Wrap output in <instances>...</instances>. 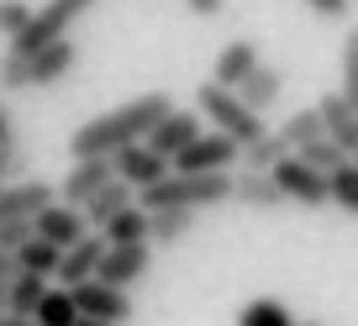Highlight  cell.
I'll list each match as a JSON object with an SVG mask.
<instances>
[{
	"label": "cell",
	"instance_id": "1",
	"mask_svg": "<svg viewBox=\"0 0 358 326\" xmlns=\"http://www.w3.org/2000/svg\"><path fill=\"white\" fill-rule=\"evenodd\" d=\"M169 105H174V101H169L164 90H148V95H137V101L116 105V111L95 116V121H85L74 137H69V158H111L116 147L143 142Z\"/></svg>",
	"mask_w": 358,
	"mask_h": 326
},
{
	"label": "cell",
	"instance_id": "2",
	"mask_svg": "<svg viewBox=\"0 0 358 326\" xmlns=\"http://www.w3.org/2000/svg\"><path fill=\"white\" fill-rule=\"evenodd\" d=\"M195 111H201V121H211L222 137H232L237 147L258 142V137L268 132V126H264V116H258V111H248V105L237 101V90H222V84H211V79H206L201 90H195Z\"/></svg>",
	"mask_w": 358,
	"mask_h": 326
},
{
	"label": "cell",
	"instance_id": "3",
	"mask_svg": "<svg viewBox=\"0 0 358 326\" xmlns=\"http://www.w3.org/2000/svg\"><path fill=\"white\" fill-rule=\"evenodd\" d=\"M95 0H48L43 11H32V22L22 27V32L11 37V47L6 53H37V47H48V43H58V37H69V27L79 22V16L90 11Z\"/></svg>",
	"mask_w": 358,
	"mask_h": 326
},
{
	"label": "cell",
	"instance_id": "4",
	"mask_svg": "<svg viewBox=\"0 0 358 326\" xmlns=\"http://www.w3.org/2000/svg\"><path fill=\"white\" fill-rule=\"evenodd\" d=\"M232 163H237V142L222 137V132H201L185 153L169 158V169H174V174H227Z\"/></svg>",
	"mask_w": 358,
	"mask_h": 326
},
{
	"label": "cell",
	"instance_id": "5",
	"mask_svg": "<svg viewBox=\"0 0 358 326\" xmlns=\"http://www.w3.org/2000/svg\"><path fill=\"white\" fill-rule=\"evenodd\" d=\"M69 295H74V305H79V316H95V321H116V326H127L132 321V295L127 290H116V284H106V279H85V284H69Z\"/></svg>",
	"mask_w": 358,
	"mask_h": 326
},
{
	"label": "cell",
	"instance_id": "6",
	"mask_svg": "<svg viewBox=\"0 0 358 326\" xmlns=\"http://www.w3.org/2000/svg\"><path fill=\"white\" fill-rule=\"evenodd\" d=\"M268 179L280 184V195L285 200H295V205H327V174H316L306 158H295V153H285L274 169H268Z\"/></svg>",
	"mask_w": 358,
	"mask_h": 326
},
{
	"label": "cell",
	"instance_id": "7",
	"mask_svg": "<svg viewBox=\"0 0 358 326\" xmlns=\"http://www.w3.org/2000/svg\"><path fill=\"white\" fill-rule=\"evenodd\" d=\"M206 132V121H201V111H179V105H169L164 116L153 121V132L143 137L148 147H153L158 158H174V153H185V147L195 142V137Z\"/></svg>",
	"mask_w": 358,
	"mask_h": 326
},
{
	"label": "cell",
	"instance_id": "8",
	"mask_svg": "<svg viewBox=\"0 0 358 326\" xmlns=\"http://www.w3.org/2000/svg\"><path fill=\"white\" fill-rule=\"evenodd\" d=\"M148 269H153V248H148V242H122V248H106V253H101L95 279L116 284V290H132Z\"/></svg>",
	"mask_w": 358,
	"mask_h": 326
},
{
	"label": "cell",
	"instance_id": "9",
	"mask_svg": "<svg viewBox=\"0 0 358 326\" xmlns=\"http://www.w3.org/2000/svg\"><path fill=\"white\" fill-rule=\"evenodd\" d=\"M74 64H79L74 37H58V43L27 53V90H48V84H58V79H69V74H74Z\"/></svg>",
	"mask_w": 358,
	"mask_h": 326
},
{
	"label": "cell",
	"instance_id": "10",
	"mask_svg": "<svg viewBox=\"0 0 358 326\" xmlns=\"http://www.w3.org/2000/svg\"><path fill=\"white\" fill-rule=\"evenodd\" d=\"M111 169L122 184H132V190H148V184H158L169 174V158H158L148 142H127L111 153Z\"/></svg>",
	"mask_w": 358,
	"mask_h": 326
},
{
	"label": "cell",
	"instance_id": "11",
	"mask_svg": "<svg viewBox=\"0 0 358 326\" xmlns=\"http://www.w3.org/2000/svg\"><path fill=\"white\" fill-rule=\"evenodd\" d=\"M58 200V184H48V179H6L0 184V221L6 216H16V221H32L43 205H53Z\"/></svg>",
	"mask_w": 358,
	"mask_h": 326
},
{
	"label": "cell",
	"instance_id": "12",
	"mask_svg": "<svg viewBox=\"0 0 358 326\" xmlns=\"http://www.w3.org/2000/svg\"><path fill=\"white\" fill-rule=\"evenodd\" d=\"M106 179H116L111 158H74L69 174H64V184H58V200H64V205H85Z\"/></svg>",
	"mask_w": 358,
	"mask_h": 326
},
{
	"label": "cell",
	"instance_id": "13",
	"mask_svg": "<svg viewBox=\"0 0 358 326\" xmlns=\"http://www.w3.org/2000/svg\"><path fill=\"white\" fill-rule=\"evenodd\" d=\"M101 253H106V237H101V232H85L79 242H69V248L58 253V274H53V279H58V284H85V279H95Z\"/></svg>",
	"mask_w": 358,
	"mask_h": 326
},
{
	"label": "cell",
	"instance_id": "14",
	"mask_svg": "<svg viewBox=\"0 0 358 326\" xmlns=\"http://www.w3.org/2000/svg\"><path fill=\"white\" fill-rule=\"evenodd\" d=\"M32 232H37V237H48L53 248H69V242H79L90 226H85V216H79V205L53 200V205H43V211L32 216Z\"/></svg>",
	"mask_w": 358,
	"mask_h": 326
},
{
	"label": "cell",
	"instance_id": "15",
	"mask_svg": "<svg viewBox=\"0 0 358 326\" xmlns=\"http://www.w3.org/2000/svg\"><path fill=\"white\" fill-rule=\"evenodd\" d=\"M316 116H322V132L332 137L343 153H358V105H348L343 95H322L316 101Z\"/></svg>",
	"mask_w": 358,
	"mask_h": 326
},
{
	"label": "cell",
	"instance_id": "16",
	"mask_svg": "<svg viewBox=\"0 0 358 326\" xmlns=\"http://www.w3.org/2000/svg\"><path fill=\"white\" fill-rule=\"evenodd\" d=\"M264 64L258 58V43H248V37H232V43L216 53V68H211V84H222V90H237L253 68Z\"/></svg>",
	"mask_w": 358,
	"mask_h": 326
},
{
	"label": "cell",
	"instance_id": "17",
	"mask_svg": "<svg viewBox=\"0 0 358 326\" xmlns=\"http://www.w3.org/2000/svg\"><path fill=\"white\" fill-rule=\"evenodd\" d=\"M132 200H137V190H132V184H122V179H106L101 190H95L85 205H79V216H85V226H90V232H101V226L111 221L116 211H127Z\"/></svg>",
	"mask_w": 358,
	"mask_h": 326
},
{
	"label": "cell",
	"instance_id": "18",
	"mask_svg": "<svg viewBox=\"0 0 358 326\" xmlns=\"http://www.w3.org/2000/svg\"><path fill=\"white\" fill-rule=\"evenodd\" d=\"M195 221H201V211H179V205L148 211V248H179L195 232Z\"/></svg>",
	"mask_w": 358,
	"mask_h": 326
},
{
	"label": "cell",
	"instance_id": "19",
	"mask_svg": "<svg viewBox=\"0 0 358 326\" xmlns=\"http://www.w3.org/2000/svg\"><path fill=\"white\" fill-rule=\"evenodd\" d=\"M232 200H237V205H248V211H280L285 195H280V184L268 179V174L237 169V174H232Z\"/></svg>",
	"mask_w": 358,
	"mask_h": 326
},
{
	"label": "cell",
	"instance_id": "20",
	"mask_svg": "<svg viewBox=\"0 0 358 326\" xmlns=\"http://www.w3.org/2000/svg\"><path fill=\"white\" fill-rule=\"evenodd\" d=\"M280 90H285V74H280L274 64H258L253 74H248L243 84H237V101H243L248 111H258V116H264L268 105L280 101Z\"/></svg>",
	"mask_w": 358,
	"mask_h": 326
},
{
	"label": "cell",
	"instance_id": "21",
	"mask_svg": "<svg viewBox=\"0 0 358 326\" xmlns=\"http://www.w3.org/2000/svg\"><path fill=\"white\" fill-rule=\"evenodd\" d=\"M58 253H64V248H53V242H48V237H27V242H22V248H16L11 253V258H16V269H22V274H37V279H53V274H58Z\"/></svg>",
	"mask_w": 358,
	"mask_h": 326
},
{
	"label": "cell",
	"instance_id": "22",
	"mask_svg": "<svg viewBox=\"0 0 358 326\" xmlns=\"http://www.w3.org/2000/svg\"><path fill=\"white\" fill-rule=\"evenodd\" d=\"M32 321L37 326H74L79 321V305H74V295H69V284H48L37 311H32Z\"/></svg>",
	"mask_w": 358,
	"mask_h": 326
},
{
	"label": "cell",
	"instance_id": "23",
	"mask_svg": "<svg viewBox=\"0 0 358 326\" xmlns=\"http://www.w3.org/2000/svg\"><path fill=\"white\" fill-rule=\"evenodd\" d=\"M101 237H106V248H122V242H148V211L132 200L127 211H116L111 221L101 226Z\"/></svg>",
	"mask_w": 358,
	"mask_h": 326
},
{
	"label": "cell",
	"instance_id": "24",
	"mask_svg": "<svg viewBox=\"0 0 358 326\" xmlns=\"http://www.w3.org/2000/svg\"><path fill=\"white\" fill-rule=\"evenodd\" d=\"M43 290H48V279H37V274H22V269H16L11 284H6V316H32L37 300H43Z\"/></svg>",
	"mask_w": 358,
	"mask_h": 326
},
{
	"label": "cell",
	"instance_id": "25",
	"mask_svg": "<svg viewBox=\"0 0 358 326\" xmlns=\"http://www.w3.org/2000/svg\"><path fill=\"white\" fill-rule=\"evenodd\" d=\"M285 153H290V147H285V137H280V132H264L258 142L237 147V163H243V169H253V174H268Z\"/></svg>",
	"mask_w": 358,
	"mask_h": 326
},
{
	"label": "cell",
	"instance_id": "26",
	"mask_svg": "<svg viewBox=\"0 0 358 326\" xmlns=\"http://www.w3.org/2000/svg\"><path fill=\"white\" fill-rule=\"evenodd\" d=\"M237 326H301V321L285 311V300H274V295H258V300H248L243 311H237Z\"/></svg>",
	"mask_w": 358,
	"mask_h": 326
},
{
	"label": "cell",
	"instance_id": "27",
	"mask_svg": "<svg viewBox=\"0 0 358 326\" xmlns=\"http://www.w3.org/2000/svg\"><path fill=\"white\" fill-rule=\"evenodd\" d=\"M327 200L343 205L348 216H358V169H353V158H348V163H337V169L327 174Z\"/></svg>",
	"mask_w": 358,
	"mask_h": 326
},
{
	"label": "cell",
	"instance_id": "28",
	"mask_svg": "<svg viewBox=\"0 0 358 326\" xmlns=\"http://www.w3.org/2000/svg\"><path fill=\"white\" fill-rule=\"evenodd\" d=\"M280 137H285V147H306L311 137H327L322 132V116H316V105H306V111H295V116H285V126H280Z\"/></svg>",
	"mask_w": 358,
	"mask_h": 326
},
{
	"label": "cell",
	"instance_id": "29",
	"mask_svg": "<svg viewBox=\"0 0 358 326\" xmlns=\"http://www.w3.org/2000/svg\"><path fill=\"white\" fill-rule=\"evenodd\" d=\"M295 158H306V163H311L316 174H332L337 163H348V158H353V153H343V147H337L332 137H311V142H306V147H295Z\"/></svg>",
	"mask_w": 358,
	"mask_h": 326
},
{
	"label": "cell",
	"instance_id": "30",
	"mask_svg": "<svg viewBox=\"0 0 358 326\" xmlns=\"http://www.w3.org/2000/svg\"><path fill=\"white\" fill-rule=\"evenodd\" d=\"M337 95H343L348 105H358V27L343 37V90Z\"/></svg>",
	"mask_w": 358,
	"mask_h": 326
},
{
	"label": "cell",
	"instance_id": "31",
	"mask_svg": "<svg viewBox=\"0 0 358 326\" xmlns=\"http://www.w3.org/2000/svg\"><path fill=\"white\" fill-rule=\"evenodd\" d=\"M32 169V153H27L22 142H16V132L0 142V179H22V174Z\"/></svg>",
	"mask_w": 358,
	"mask_h": 326
},
{
	"label": "cell",
	"instance_id": "32",
	"mask_svg": "<svg viewBox=\"0 0 358 326\" xmlns=\"http://www.w3.org/2000/svg\"><path fill=\"white\" fill-rule=\"evenodd\" d=\"M27 22H32V6H27V0H0V37H6V43H11Z\"/></svg>",
	"mask_w": 358,
	"mask_h": 326
},
{
	"label": "cell",
	"instance_id": "33",
	"mask_svg": "<svg viewBox=\"0 0 358 326\" xmlns=\"http://www.w3.org/2000/svg\"><path fill=\"white\" fill-rule=\"evenodd\" d=\"M0 90L27 95V58L22 53H6V58H0Z\"/></svg>",
	"mask_w": 358,
	"mask_h": 326
},
{
	"label": "cell",
	"instance_id": "34",
	"mask_svg": "<svg viewBox=\"0 0 358 326\" xmlns=\"http://www.w3.org/2000/svg\"><path fill=\"white\" fill-rule=\"evenodd\" d=\"M27 237H32V221H16V216H6V221H0V253H16Z\"/></svg>",
	"mask_w": 358,
	"mask_h": 326
},
{
	"label": "cell",
	"instance_id": "35",
	"mask_svg": "<svg viewBox=\"0 0 358 326\" xmlns=\"http://www.w3.org/2000/svg\"><path fill=\"white\" fill-rule=\"evenodd\" d=\"M311 16H322V22H343L348 11H353V0H301Z\"/></svg>",
	"mask_w": 358,
	"mask_h": 326
},
{
	"label": "cell",
	"instance_id": "36",
	"mask_svg": "<svg viewBox=\"0 0 358 326\" xmlns=\"http://www.w3.org/2000/svg\"><path fill=\"white\" fill-rule=\"evenodd\" d=\"M185 6H190L195 16H216V11H222V6H227V0H185Z\"/></svg>",
	"mask_w": 358,
	"mask_h": 326
},
{
	"label": "cell",
	"instance_id": "37",
	"mask_svg": "<svg viewBox=\"0 0 358 326\" xmlns=\"http://www.w3.org/2000/svg\"><path fill=\"white\" fill-rule=\"evenodd\" d=\"M11 274H16V258H11V253H0V284H11Z\"/></svg>",
	"mask_w": 358,
	"mask_h": 326
},
{
	"label": "cell",
	"instance_id": "38",
	"mask_svg": "<svg viewBox=\"0 0 358 326\" xmlns=\"http://www.w3.org/2000/svg\"><path fill=\"white\" fill-rule=\"evenodd\" d=\"M0 326H37L32 316H0Z\"/></svg>",
	"mask_w": 358,
	"mask_h": 326
},
{
	"label": "cell",
	"instance_id": "39",
	"mask_svg": "<svg viewBox=\"0 0 358 326\" xmlns=\"http://www.w3.org/2000/svg\"><path fill=\"white\" fill-rule=\"evenodd\" d=\"M11 137V116H6V105H0V142Z\"/></svg>",
	"mask_w": 358,
	"mask_h": 326
},
{
	"label": "cell",
	"instance_id": "40",
	"mask_svg": "<svg viewBox=\"0 0 358 326\" xmlns=\"http://www.w3.org/2000/svg\"><path fill=\"white\" fill-rule=\"evenodd\" d=\"M74 326H116V321H95V316H79Z\"/></svg>",
	"mask_w": 358,
	"mask_h": 326
},
{
	"label": "cell",
	"instance_id": "41",
	"mask_svg": "<svg viewBox=\"0 0 358 326\" xmlns=\"http://www.w3.org/2000/svg\"><path fill=\"white\" fill-rule=\"evenodd\" d=\"M0 316H6V284H0Z\"/></svg>",
	"mask_w": 358,
	"mask_h": 326
},
{
	"label": "cell",
	"instance_id": "42",
	"mask_svg": "<svg viewBox=\"0 0 358 326\" xmlns=\"http://www.w3.org/2000/svg\"><path fill=\"white\" fill-rule=\"evenodd\" d=\"M301 326H322V321H301Z\"/></svg>",
	"mask_w": 358,
	"mask_h": 326
},
{
	"label": "cell",
	"instance_id": "43",
	"mask_svg": "<svg viewBox=\"0 0 358 326\" xmlns=\"http://www.w3.org/2000/svg\"><path fill=\"white\" fill-rule=\"evenodd\" d=\"M353 169H358V158H353Z\"/></svg>",
	"mask_w": 358,
	"mask_h": 326
},
{
	"label": "cell",
	"instance_id": "44",
	"mask_svg": "<svg viewBox=\"0 0 358 326\" xmlns=\"http://www.w3.org/2000/svg\"><path fill=\"white\" fill-rule=\"evenodd\" d=\"M0 184H6V179H0Z\"/></svg>",
	"mask_w": 358,
	"mask_h": 326
}]
</instances>
